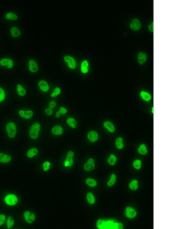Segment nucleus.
I'll return each mask as SVG.
<instances>
[{"instance_id": "f257e3e1", "label": "nucleus", "mask_w": 174, "mask_h": 229, "mask_svg": "<svg viewBox=\"0 0 174 229\" xmlns=\"http://www.w3.org/2000/svg\"><path fill=\"white\" fill-rule=\"evenodd\" d=\"M6 131L9 138H15L17 133V128L14 122H9L6 125Z\"/></svg>"}, {"instance_id": "f03ea898", "label": "nucleus", "mask_w": 174, "mask_h": 229, "mask_svg": "<svg viewBox=\"0 0 174 229\" xmlns=\"http://www.w3.org/2000/svg\"><path fill=\"white\" fill-rule=\"evenodd\" d=\"M40 129V125L38 123H35L31 127L29 135L31 139H36L38 137L39 132Z\"/></svg>"}, {"instance_id": "7ed1b4c3", "label": "nucleus", "mask_w": 174, "mask_h": 229, "mask_svg": "<svg viewBox=\"0 0 174 229\" xmlns=\"http://www.w3.org/2000/svg\"><path fill=\"white\" fill-rule=\"evenodd\" d=\"M18 114L23 119H29L33 116V112L31 110H20L18 112Z\"/></svg>"}, {"instance_id": "20e7f679", "label": "nucleus", "mask_w": 174, "mask_h": 229, "mask_svg": "<svg viewBox=\"0 0 174 229\" xmlns=\"http://www.w3.org/2000/svg\"><path fill=\"white\" fill-rule=\"evenodd\" d=\"M64 59L70 68L75 69L76 65V61L73 58L70 56H67L65 57Z\"/></svg>"}, {"instance_id": "39448f33", "label": "nucleus", "mask_w": 174, "mask_h": 229, "mask_svg": "<svg viewBox=\"0 0 174 229\" xmlns=\"http://www.w3.org/2000/svg\"><path fill=\"white\" fill-rule=\"evenodd\" d=\"M17 198L15 195H7L5 198V201L7 205L12 206L17 203Z\"/></svg>"}, {"instance_id": "423d86ee", "label": "nucleus", "mask_w": 174, "mask_h": 229, "mask_svg": "<svg viewBox=\"0 0 174 229\" xmlns=\"http://www.w3.org/2000/svg\"><path fill=\"white\" fill-rule=\"evenodd\" d=\"M26 221L29 223H32L34 221L35 216L33 213H31L30 211H26L24 214Z\"/></svg>"}, {"instance_id": "0eeeda50", "label": "nucleus", "mask_w": 174, "mask_h": 229, "mask_svg": "<svg viewBox=\"0 0 174 229\" xmlns=\"http://www.w3.org/2000/svg\"><path fill=\"white\" fill-rule=\"evenodd\" d=\"M141 23L140 21L137 19H134L132 21L130 27L132 30L137 31L140 29L141 28Z\"/></svg>"}, {"instance_id": "6e6552de", "label": "nucleus", "mask_w": 174, "mask_h": 229, "mask_svg": "<svg viewBox=\"0 0 174 229\" xmlns=\"http://www.w3.org/2000/svg\"><path fill=\"white\" fill-rule=\"evenodd\" d=\"M0 65L3 67L7 66L8 68H11L13 67L14 63L11 59L4 58L0 60Z\"/></svg>"}, {"instance_id": "1a4fd4ad", "label": "nucleus", "mask_w": 174, "mask_h": 229, "mask_svg": "<svg viewBox=\"0 0 174 229\" xmlns=\"http://www.w3.org/2000/svg\"><path fill=\"white\" fill-rule=\"evenodd\" d=\"M95 167L94 160L92 159H90L88 162L84 165V169L86 171H92Z\"/></svg>"}, {"instance_id": "9d476101", "label": "nucleus", "mask_w": 174, "mask_h": 229, "mask_svg": "<svg viewBox=\"0 0 174 229\" xmlns=\"http://www.w3.org/2000/svg\"><path fill=\"white\" fill-rule=\"evenodd\" d=\"M29 69L31 72L36 73L38 69V64L33 60H30L29 62Z\"/></svg>"}, {"instance_id": "9b49d317", "label": "nucleus", "mask_w": 174, "mask_h": 229, "mask_svg": "<svg viewBox=\"0 0 174 229\" xmlns=\"http://www.w3.org/2000/svg\"><path fill=\"white\" fill-rule=\"evenodd\" d=\"M39 87L42 91L47 92L49 89V86L46 82L44 80L40 81L38 83Z\"/></svg>"}, {"instance_id": "f8f14e48", "label": "nucleus", "mask_w": 174, "mask_h": 229, "mask_svg": "<svg viewBox=\"0 0 174 229\" xmlns=\"http://www.w3.org/2000/svg\"><path fill=\"white\" fill-rule=\"evenodd\" d=\"M147 59V55L144 53L140 52L138 54L137 57V60L140 64H143L144 63Z\"/></svg>"}, {"instance_id": "ddd939ff", "label": "nucleus", "mask_w": 174, "mask_h": 229, "mask_svg": "<svg viewBox=\"0 0 174 229\" xmlns=\"http://www.w3.org/2000/svg\"><path fill=\"white\" fill-rule=\"evenodd\" d=\"M88 137L91 142H94L98 139V135L97 132L94 131H91L88 133Z\"/></svg>"}, {"instance_id": "4468645a", "label": "nucleus", "mask_w": 174, "mask_h": 229, "mask_svg": "<svg viewBox=\"0 0 174 229\" xmlns=\"http://www.w3.org/2000/svg\"><path fill=\"white\" fill-rule=\"evenodd\" d=\"M136 211L131 207H128L126 210V215L128 218H134L136 215Z\"/></svg>"}, {"instance_id": "2eb2a0df", "label": "nucleus", "mask_w": 174, "mask_h": 229, "mask_svg": "<svg viewBox=\"0 0 174 229\" xmlns=\"http://www.w3.org/2000/svg\"><path fill=\"white\" fill-rule=\"evenodd\" d=\"M11 160V157L9 155L3 153H0V162H1L6 163L9 162Z\"/></svg>"}, {"instance_id": "dca6fc26", "label": "nucleus", "mask_w": 174, "mask_h": 229, "mask_svg": "<svg viewBox=\"0 0 174 229\" xmlns=\"http://www.w3.org/2000/svg\"><path fill=\"white\" fill-rule=\"evenodd\" d=\"M52 134L56 135H61L62 134L63 130V129L61 126L57 125L54 126L52 128Z\"/></svg>"}, {"instance_id": "f3484780", "label": "nucleus", "mask_w": 174, "mask_h": 229, "mask_svg": "<svg viewBox=\"0 0 174 229\" xmlns=\"http://www.w3.org/2000/svg\"><path fill=\"white\" fill-rule=\"evenodd\" d=\"M89 63L86 60L82 62L81 64V71L83 73H86L88 72Z\"/></svg>"}, {"instance_id": "a211bd4d", "label": "nucleus", "mask_w": 174, "mask_h": 229, "mask_svg": "<svg viewBox=\"0 0 174 229\" xmlns=\"http://www.w3.org/2000/svg\"><path fill=\"white\" fill-rule=\"evenodd\" d=\"M17 92L18 95L20 96H25L26 94V92L25 89L20 84L17 85Z\"/></svg>"}, {"instance_id": "6ab92c4d", "label": "nucleus", "mask_w": 174, "mask_h": 229, "mask_svg": "<svg viewBox=\"0 0 174 229\" xmlns=\"http://www.w3.org/2000/svg\"><path fill=\"white\" fill-rule=\"evenodd\" d=\"M104 126L110 132H113L115 131V128L114 125L110 121H106L104 122Z\"/></svg>"}, {"instance_id": "aec40b11", "label": "nucleus", "mask_w": 174, "mask_h": 229, "mask_svg": "<svg viewBox=\"0 0 174 229\" xmlns=\"http://www.w3.org/2000/svg\"><path fill=\"white\" fill-rule=\"evenodd\" d=\"M11 34L12 37L16 38L20 35V31L17 27H12L11 29Z\"/></svg>"}, {"instance_id": "412c9836", "label": "nucleus", "mask_w": 174, "mask_h": 229, "mask_svg": "<svg viewBox=\"0 0 174 229\" xmlns=\"http://www.w3.org/2000/svg\"><path fill=\"white\" fill-rule=\"evenodd\" d=\"M74 155V153L72 151H69L67 155V158L65 161L69 163V166H71L73 163V157Z\"/></svg>"}, {"instance_id": "4be33fe9", "label": "nucleus", "mask_w": 174, "mask_h": 229, "mask_svg": "<svg viewBox=\"0 0 174 229\" xmlns=\"http://www.w3.org/2000/svg\"><path fill=\"white\" fill-rule=\"evenodd\" d=\"M140 96L142 98V99L146 101H149L151 98V95L148 93L144 91L141 92L140 93Z\"/></svg>"}, {"instance_id": "5701e85b", "label": "nucleus", "mask_w": 174, "mask_h": 229, "mask_svg": "<svg viewBox=\"0 0 174 229\" xmlns=\"http://www.w3.org/2000/svg\"><path fill=\"white\" fill-rule=\"evenodd\" d=\"M38 153V150L36 148H32L29 150L27 152V156L29 158H32L35 156Z\"/></svg>"}, {"instance_id": "b1692460", "label": "nucleus", "mask_w": 174, "mask_h": 229, "mask_svg": "<svg viewBox=\"0 0 174 229\" xmlns=\"http://www.w3.org/2000/svg\"><path fill=\"white\" fill-rule=\"evenodd\" d=\"M67 123L72 128H75L77 126V122L73 118H68L67 120Z\"/></svg>"}, {"instance_id": "393cba45", "label": "nucleus", "mask_w": 174, "mask_h": 229, "mask_svg": "<svg viewBox=\"0 0 174 229\" xmlns=\"http://www.w3.org/2000/svg\"><path fill=\"white\" fill-rule=\"evenodd\" d=\"M6 17L7 19L16 20L17 19V16L15 13L13 12H9L6 14Z\"/></svg>"}, {"instance_id": "a878e982", "label": "nucleus", "mask_w": 174, "mask_h": 229, "mask_svg": "<svg viewBox=\"0 0 174 229\" xmlns=\"http://www.w3.org/2000/svg\"><path fill=\"white\" fill-rule=\"evenodd\" d=\"M116 145L117 148L119 149H122L123 147V139L122 138H119L117 139L116 140Z\"/></svg>"}, {"instance_id": "bb28decb", "label": "nucleus", "mask_w": 174, "mask_h": 229, "mask_svg": "<svg viewBox=\"0 0 174 229\" xmlns=\"http://www.w3.org/2000/svg\"><path fill=\"white\" fill-rule=\"evenodd\" d=\"M86 182L88 185L91 187H95L97 185V182L96 181L92 179H88L86 180Z\"/></svg>"}, {"instance_id": "cd10ccee", "label": "nucleus", "mask_w": 174, "mask_h": 229, "mask_svg": "<svg viewBox=\"0 0 174 229\" xmlns=\"http://www.w3.org/2000/svg\"><path fill=\"white\" fill-rule=\"evenodd\" d=\"M87 199L89 203L91 204H93L95 202V199L92 193H89L87 195Z\"/></svg>"}, {"instance_id": "c85d7f7f", "label": "nucleus", "mask_w": 174, "mask_h": 229, "mask_svg": "<svg viewBox=\"0 0 174 229\" xmlns=\"http://www.w3.org/2000/svg\"><path fill=\"white\" fill-rule=\"evenodd\" d=\"M138 151L140 154L142 155L146 154L147 153V149L146 145L142 144L140 146Z\"/></svg>"}, {"instance_id": "c756f323", "label": "nucleus", "mask_w": 174, "mask_h": 229, "mask_svg": "<svg viewBox=\"0 0 174 229\" xmlns=\"http://www.w3.org/2000/svg\"><path fill=\"white\" fill-rule=\"evenodd\" d=\"M129 187L131 189L133 190H136L138 188V182L136 180H133L129 185Z\"/></svg>"}, {"instance_id": "7c9ffc66", "label": "nucleus", "mask_w": 174, "mask_h": 229, "mask_svg": "<svg viewBox=\"0 0 174 229\" xmlns=\"http://www.w3.org/2000/svg\"><path fill=\"white\" fill-rule=\"evenodd\" d=\"M117 161V158L115 156L113 155H111L108 159V162L110 165H113Z\"/></svg>"}, {"instance_id": "2f4dec72", "label": "nucleus", "mask_w": 174, "mask_h": 229, "mask_svg": "<svg viewBox=\"0 0 174 229\" xmlns=\"http://www.w3.org/2000/svg\"><path fill=\"white\" fill-rule=\"evenodd\" d=\"M6 94L2 88L0 87V102L4 101L5 99Z\"/></svg>"}, {"instance_id": "473e14b6", "label": "nucleus", "mask_w": 174, "mask_h": 229, "mask_svg": "<svg viewBox=\"0 0 174 229\" xmlns=\"http://www.w3.org/2000/svg\"><path fill=\"white\" fill-rule=\"evenodd\" d=\"M60 93H61L60 89L59 88H56L54 90V91L51 95V96L52 97H56L60 94Z\"/></svg>"}, {"instance_id": "72a5a7b5", "label": "nucleus", "mask_w": 174, "mask_h": 229, "mask_svg": "<svg viewBox=\"0 0 174 229\" xmlns=\"http://www.w3.org/2000/svg\"><path fill=\"white\" fill-rule=\"evenodd\" d=\"M97 225V227L99 228L104 229L105 228V222L103 220H99Z\"/></svg>"}, {"instance_id": "f704fd0d", "label": "nucleus", "mask_w": 174, "mask_h": 229, "mask_svg": "<svg viewBox=\"0 0 174 229\" xmlns=\"http://www.w3.org/2000/svg\"><path fill=\"white\" fill-rule=\"evenodd\" d=\"M14 223L13 219L11 217H9L7 220V228L9 229L12 228Z\"/></svg>"}, {"instance_id": "c9c22d12", "label": "nucleus", "mask_w": 174, "mask_h": 229, "mask_svg": "<svg viewBox=\"0 0 174 229\" xmlns=\"http://www.w3.org/2000/svg\"><path fill=\"white\" fill-rule=\"evenodd\" d=\"M116 180V177L115 175L114 174H112L111 176V180L108 183V186H113L115 184V182Z\"/></svg>"}, {"instance_id": "e433bc0d", "label": "nucleus", "mask_w": 174, "mask_h": 229, "mask_svg": "<svg viewBox=\"0 0 174 229\" xmlns=\"http://www.w3.org/2000/svg\"><path fill=\"white\" fill-rule=\"evenodd\" d=\"M141 161L139 160H136L133 162V166L137 169H139L141 168Z\"/></svg>"}, {"instance_id": "4c0bfd02", "label": "nucleus", "mask_w": 174, "mask_h": 229, "mask_svg": "<svg viewBox=\"0 0 174 229\" xmlns=\"http://www.w3.org/2000/svg\"><path fill=\"white\" fill-rule=\"evenodd\" d=\"M50 163L49 162H45L43 164V167L44 171H48L50 169Z\"/></svg>"}, {"instance_id": "58836bf2", "label": "nucleus", "mask_w": 174, "mask_h": 229, "mask_svg": "<svg viewBox=\"0 0 174 229\" xmlns=\"http://www.w3.org/2000/svg\"><path fill=\"white\" fill-rule=\"evenodd\" d=\"M123 228L122 224L118 223L113 224L112 229H123Z\"/></svg>"}, {"instance_id": "ea45409f", "label": "nucleus", "mask_w": 174, "mask_h": 229, "mask_svg": "<svg viewBox=\"0 0 174 229\" xmlns=\"http://www.w3.org/2000/svg\"><path fill=\"white\" fill-rule=\"evenodd\" d=\"M6 218V216L4 215H0V226L2 225L4 223Z\"/></svg>"}, {"instance_id": "a19ab883", "label": "nucleus", "mask_w": 174, "mask_h": 229, "mask_svg": "<svg viewBox=\"0 0 174 229\" xmlns=\"http://www.w3.org/2000/svg\"><path fill=\"white\" fill-rule=\"evenodd\" d=\"M56 103L55 101H50V102L49 104V109H54L56 106Z\"/></svg>"}, {"instance_id": "79ce46f5", "label": "nucleus", "mask_w": 174, "mask_h": 229, "mask_svg": "<svg viewBox=\"0 0 174 229\" xmlns=\"http://www.w3.org/2000/svg\"><path fill=\"white\" fill-rule=\"evenodd\" d=\"M59 111L61 113V114H66L67 112V109L63 107H60Z\"/></svg>"}, {"instance_id": "37998d69", "label": "nucleus", "mask_w": 174, "mask_h": 229, "mask_svg": "<svg viewBox=\"0 0 174 229\" xmlns=\"http://www.w3.org/2000/svg\"><path fill=\"white\" fill-rule=\"evenodd\" d=\"M45 113L46 115L48 116L51 115L53 114V111H52V109H46L45 110Z\"/></svg>"}, {"instance_id": "c03bdc74", "label": "nucleus", "mask_w": 174, "mask_h": 229, "mask_svg": "<svg viewBox=\"0 0 174 229\" xmlns=\"http://www.w3.org/2000/svg\"><path fill=\"white\" fill-rule=\"evenodd\" d=\"M154 24V23H153V22H152L148 26V29H149V30L151 32H152V33L154 31V24Z\"/></svg>"}, {"instance_id": "a18cd8bd", "label": "nucleus", "mask_w": 174, "mask_h": 229, "mask_svg": "<svg viewBox=\"0 0 174 229\" xmlns=\"http://www.w3.org/2000/svg\"><path fill=\"white\" fill-rule=\"evenodd\" d=\"M61 115V113L59 111H58L57 112V113H56V115H55V116H56V117H57V118H58L60 117Z\"/></svg>"}, {"instance_id": "49530a36", "label": "nucleus", "mask_w": 174, "mask_h": 229, "mask_svg": "<svg viewBox=\"0 0 174 229\" xmlns=\"http://www.w3.org/2000/svg\"><path fill=\"white\" fill-rule=\"evenodd\" d=\"M153 111H153V108L152 109V113H153Z\"/></svg>"}]
</instances>
